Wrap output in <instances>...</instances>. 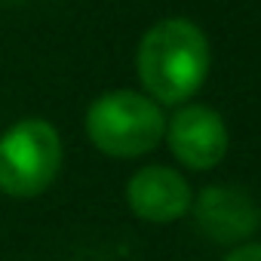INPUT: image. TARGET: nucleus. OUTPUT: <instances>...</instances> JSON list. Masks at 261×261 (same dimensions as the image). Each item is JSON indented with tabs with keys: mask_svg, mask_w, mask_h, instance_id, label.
Listing matches in <instances>:
<instances>
[{
	"mask_svg": "<svg viewBox=\"0 0 261 261\" xmlns=\"http://www.w3.org/2000/svg\"><path fill=\"white\" fill-rule=\"evenodd\" d=\"M136 68L157 105H185L209 74L206 34L188 19H163L145 31Z\"/></svg>",
	"mask_w": 261,
	"mask_h": 261,
	"instance_id": "obj_1",
	"label": "nucleus"
},
{
	"mask_svg": "<svg viewBox=\"0 0 261 261\" xmlns=\"http://www.w3.org/2000/svg\"><path fill=\"white\" fill-rule=\"evenodd\" d=\"M86 136L108 157H142L163 142L166 117L151 95L114 89L89 105Z\"/></svg>",
	"mask_w": 261,
	"mask_h": 261,
	"instance_id": "obj_2",
	"label": "nucleus"
},
{
	"mask_svg": "<svg viewBox=\"0 0 261 261\" xmlns=\"http://www.w3.org/2000/svg\"><path fill=\"white\" fill-rule=\"evenodd\" d=\"M224 261H261V243H243Z\"/></svg>",
	"mask_w": 261,
	"mask_h": 261,
	"instance_id": "obj_7",
	"label": "nucleus"
},
{
	"mask_svg": "<svg viewBox=\"0 0 261 261\" xmlns=\"http://www.w3.org/2000/svg\"><path fill=\"white\" fill-rule=\"evenodd\" d=\"M197 227L221 246L246 243L261 227V209L255 197L237 185H209L200 191L194 206Z\"/></svg>",
	"mask_w": 261,
	"mask_h": 261,
	"instance_id": "obj_5",
	"label": "nucleus"
},
{
	"mask_svg": "<svg viewBox=\"0 0 261 261\" xmlns=\"http://www.w3.org/2000/svg\"><path fill=\"white\" fill-rule=\"evenodd\" d=\"M126 203L139 218L166 224L181 218L191 203V185L169 166H142L126 185Z\"/></svg>",
	"mask_w": 261,
	"mask_h": 261,
	"instance_id": "obj_6",
	"label": "nucleus"
},
{
	"mask_svg": "<svg viewBox=\"0 0 261 261\" xmlns=\"http://www.w3.org/2000/svg\"><path fill=\"white\" fill-rule=\"evenodd\" d=\"M166 142L188 169H212L227 154V126L209 105H185L166 123Z\"/></svg>",
	"mask_w": 261,
	"mask_h": 261,
	"instance_id": "obj_4",
	"label": "nucleus"
},
{
	"mask_svg": "<svg viewBox=\"0 0 261 261\" xmlns=\"http://www.w3.org/2000/svg\"><path fill=\"white\" fill-rule=\"evenodd\" d=\"M62 169V139L46 120H19L0 136V191L10 197L43 194Z\"/></svg>",
	"mask_w": 261,
	"mask_h": 261,
	"instance_id": "obj_3",
	"label": "nucleus"
}]
</instances>
